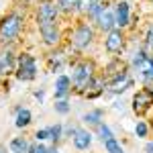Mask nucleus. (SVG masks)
<instances>
[{"label": "nucleus", "instance_id": "f257e3e1", "mask_svg": "<svg viewBox=\"0 0 153 153\" xmlns=\"http://www.w3.org/2000/svg\"><path fill=\"white\" fill-rule=\"evenodd\" d=\"M21 31V16L19 14H8L0 23V39L2 41H12Z\"/></svg>", "mask_w": 153, "mask_h": 153}, {"label": "nucleus", "instance_id": "f03ea898", "mask_svg": "<svg viewBox=\"0 0 153 153\" xmlns=\"http://www.w3.org/2000/svg\"><path fill=\"white\" fill-rule=\"evenodd\" d=\"M92 63H88V61H84V63H78L76 68H74V76H71V80L76 84V88L78 90H84L90 80H92Z\"/></svg>", "mask_w": 153, "mask_h": 153}, {"label": "nucleus", "instance_id": "7ed1b4c3", "mask_svg": "<svg viewBox=\"0 0 153 153\" xmlns=\"http://www.w3.org/2000/svg\"><path fill=\"white\" fill-rule=\"evenodd\" d=\"M35 71H37V65H35V59L31 57L29 53H23L21 57H19V71H16V76H19V80H33L35 78Z\"/></svg>", "mask_w": 153, "mask_h": 153}, {"label": "nucleus", "instance_id": "20e7f679", "mask_svg": "<svg viewBox=\"0 0 153 153\" xmlns=\"http://www.w3.org/2000/svg\"><path fill=\"white\" fill-rule=\"evenodd\" d=\"M71 41H74V45L76 47H88V43L92 41V29L88 27V25H80L78 29H76V33H74V37H71Z\"/></svg>", "mask_w": 153, "mask_h": 153}, {"label": "nucleus", "instance_id": "39448f33", "mask_svg": "<svg viewBox=\"0 0 153 153\" xmlns=\"http://www.w3.org/2000/svg\"><path fill=\"white\" fill-rule=\"evenodd\" d=\"M153 104V92L151 90H141V92H137L135 96V100H133V108H135V112H145L149 106Z\"/></svg>", "mask_w": 153, "mask_h": 153}, {"label": "nucleus", "instance_id": "423d86ee", "mask_svg": "<svg viewBox=\"0 0 153 153\" xmlns=\"http://www.w3.org/2000/svg\"><path fill=\"white\" fill-rule=\"evenodd\" d=\"M131 84H133V80H131V76L127 74V71H120V76H117L112 82H110V86H108V90L110 92H123V90H127Z\"/></svg>", "mask_w": 153, "mask_h": 153}, {"label": "nucleus", "instance_id": "0eeeda50", "mask_svg": "<svg viewBox=\"0 0 153 153\" xmlns=\"http://www.w3.org/2000/svg\"><path fill=\"white\" fill-rule=\"evenodd\" d=\"M135 65H137V70L141 71L147 80H153V59L139 53V57H135Z\"/></svg>", "mask_w": 153, "mask_h": 153}, {"label": "nucleus", "instance_id": "6e6552de", "mask_svg": "<svg viewBox=\"0 0 153 153\" xmlns=\"http://www.w3.org/2000/svg\"><path fill=\"white\" fill-rule=\"evenodd\" d=\"M55 16H57V8L49 2H43L39 6V23H55Z\"/></svg>", "mask_w": 153, "mask_h": 153}, {"label": "nucleus", "instance_id": "1a4fd4ad", "mask_svg": "<svg viewBox=\"0 0 153 153\" xmlns=\"http://www.w3.org/2000/svg\"><path fill=\"white\" fill-rule=\"evenodd\" d=\"M39 29H41V35H43V39L47 41L49 45L57 43L59 33H57V29H55V23H39Z\"/></svg>", "mask_w": 153, "mask_h": 153}, {"label": "nucleus", "instance_id": "9d476101", "mask_svg": "<svg viewBox=\"0 0 153 153\" xmlns=\"http://www.w3.org/2000/svg\"><path fill=\"white\" fill-rule=\"evenodd\" d=\"M106 49L110 53H118L123 49V33L120 31H110L106 37Z\"/></svg>", "mask_w": 153, "mask_h": 153}, {"label": "nucleus", "instance_id": "9b49d317", "mask_svg": "<svg viewBox=\"0 0 153 153\" xmlns=\"http://www.w3.org/2000/svg\"><path fill=\"white\" fill-rule=\"evenodd\" d=\"M14 71V57L10 51H2L0 53V76H8Z\"/></svg>", "mask_w": 153, "mask_h": 153}, {"label": "nucleus", "instance_id": "f8f14e48", "mask_svg": "<svg viewBox=\"0 0 153 153\" xmlns=\"http://www.w3.org/2000/svg\"><path fill=\"white\" fill-rule=\"evenodd\" d=\"M98 25H100V29H104V31H112V27H114V16H112V12L110 10H102L98 14Z\"/></svg>", "mask_w": 153, "mask_h": 153}, {"label": "nucleus", "instance_id": "ddd939ff", "mask_svg": "<svg viewBox=\"0 0 153 153\" xmlns=\"http://www.w3.org/2000/svg\"><path fill=\"white\" fill-rule=\"evenodd\" d=\"M70 86H71V80L68 76H59L57 78V84H55V96L61 98V96H65L70 92Z\"/></svg>", "mask_w": 153, "mask_h": 153}, {"label": "nucleus", "instance_id": "4468645a", "mask_svg": "<svg viewBox=\"0 0 153 153\" xmlns=\"http://www.w3.org/2000/svg\"><path fill=\"white\" fill-rule=\"evenodd\" d=\"M90 141H92L90 133H86V131H76V137H74V145H76L78 149H88Z\"/></svg>", "mask_w": 153, "mask_h": 153}, {"label": "nucleus", "instance_id": "2eb2a0df", "mask_svg": "<svg viewBox=\"0 0 153 153\" xmlns=\"http://www.w3.org/2000/svg\"><path fill=\"white\" fill-rule=\"evenodd\" d=\"M117 23L120 27H125V25H129V4L127 2H120L117 8Z\"/></svg>", "mask_w": 153, "mask_h": 153}, {"label": "nucleus", "instance_id": "dca6fc26", "mask_svg": "<svg viewBox=\"0 0 153 153\" xmlns=\"http://www.w3.org/2000/svg\"><path fill=\"white\" fill-rule=\"evenodd\" d=\"M27 149H29V145H27L25 139H12L10 141V151L12 153H27Z\"/></svg>", "mask_w": 153, "mask_h": 153}, {"label": "nucleus", "instance_id": "f3484780", "mask_svg": "<svg viewBox=\"0 0 153 153\" xmlns=\"http://www.w3.org/2000/svg\"><path fill=\"white\" fill-rule=\"evenodd\" d=\"M31 123V112L29 110H19L16 114V127H27Z\"/></svg>", "mask_w": 153, "mask_h": 153}, {"label": "nucleus", "instance_id": "a211bd4d", "mask_svg": "<svg viewBox=\"0 0 153 153\" xmlns=\"http://www.w3.org/2000/svg\"><path fill=\"white\" fill-rule=\"evenodd\" d=\"M104 145H106V151H108V153H123L120 145H118L114 139H108V141H104Z\"/></svg>", "mask_w": 153, "mask_h": 153}, {"label": "nucleus", "instance_id": "6ab92c4d", "mask_svg": "<svg viewBox=\"0 0 153 153\" xmlns=\"http://www.w3.org/2000/svg\"><path fill=\"white\" fill-rule=\"evenodd\" d=\"M59 4H61V8H63V10H74V8L80 4V0H61Z\"/></svg>", "mask_w": 153, "mask_h": 153}, {"label": "nucleus", "instance_id": "aec40b11", "mask_svg": "<svg viewBox=\"0 0 153 153\" xmlns=\"http://www.w3.org/2000/svg\"><path fill=\"white\" fill-rule=\"evenodd\" d=\"M98 131H100V137H102V141H108V139H112V133H110V129H108V127H104V125H98Z\"/></svg>", "mask_w": 153, "mask_h": 153}, {"label": "nucleus", "instance_id": "412c9836", "mask_svg": "<svg viewBox=\"0 0 153 153\" xmlns=\"http://www.w3.org/2000/svg\"><path fill=\"white\" fill-rule=\"evenodd\" d=\"M135 133H137L139 137H145V135H147V125H145V123H137V127H135Z\"/></svg>", "mask_w": 153, "mask_h": 153}, {"label": "nucleus", "instance_id": "4be33fe9", "mask_svg": "<svg viewBox=\"0 0 153 153\" xmlns=\"http://www.w3.org/2000/svg\"><path fill=\"white\" fill-rule=\"evenodd\" d=\"M84 120H86V123H90V125H100V123H98V112H94V114H86Z\"/></svg>", "mask_w": 153, "mask_h": 153}, {"label": "nucleus", "instance_id": "5701e85b", "mask_svg": "<svg viewBox=\"0 0 153 153\" xmlns=\"http://www.w3.org/2000/svg\"><path fill=\"white\" fill-rule=\"evenodd\" d=\"M49 135H51V139H59V135H61V127H59V125L51 127V129H49Z\"/></svg>", "mask_w": 153, "mask_h": 153}, {"label": "nucleus", "instance_id": "b1692460", "mask_svg": "<svg viewBox=\"0 0 153 153\" xmlns=\"http://www.w3.org/2000/svg\"><path fill=\"white\" fill-rule=\"evenodd\" d=\"M55 110L61 112V114H65V112L70 110V106H68V102H57V104H55Z\"/></svg>", "mask_w": 153, "mask_h": 153}, {"label": "nucleus", "instance_id": "393cba45", "mask_svg": "<svg viewBox=\"0 0 153 153\" xmlns=\"http://www.w3.org/2000/svg\"><path fill=\"white\" fill-rule=\"evenodd\" d=\"M51 135H49V129H45V131H37V139L41 141V139H49Z\"/></svg>", "mask_w": 153, "mask_h": 153}, {"label": "nucleus", "instance_id": "a878e982", "mask_svg": "<svg viewBox=\"0 0 153 153\" xmlns=\"http://www.w3.org/2000/svg\"><path fill=\"white\" fill-rule=\"evenodd\" d=\"M35 153H49V151L45 149V147H43V145H39V147L35 149Z\"/></svg>", "mask_w": 153, "mask_h": 153}, {"label": "nucleus", "instance_id": "bb28decb", "mask_svg": "<svg viewBox=\"0 0 153 153\" xmlns=\"http://www.w3.org/2000/svg\"><path fill=\"white\" fill-rule=\"evenodd\" d=\"M147 39H149V43H151V45H153V27H151V29H149V35H147Z\"/></svg>", "mask_w": 153, "mask_h": 153}, {"label": "nucleus", "instance_id": "cd10ccee", "mask_svg": "<svg viewBox=\"0 0 153 153\" xmlns=\"http://www.w3.org/2000/svg\"><path fill=\"white\" fill-rule=\"evenodd\" d=\"M147 153H153V143H147Z\"/></svg>", "mask_w": 153, "mask_h": 153}, {"label": "nucleus", "instance_id": "c85d7f7f", "mask_svg": "<svg viewBox=\"0 0 153 153\" xmlns=\"http://www.w3.org/2000/svg\"><path fill=\"white\" fill-rule=\"evenodd\" d=\"M0 153H6V151H4V147H0Z\"/></svg>", "mask_w": 153, "mask_h": 153}, {"label": "nucleus", "instance_id": "c756f323", "mask_svg": "<svg viewBox=\"0 0 153 153\" xmlns=\"http://www.w3.org/2000/svg\"><path fill=\"white\" fill-rule=\"evenodd\" d=\"M49 153H57V151H55V149H53V151H49Z\"/></svg>", "mask_w": 153, "mask_h": 153}]
</instances>
